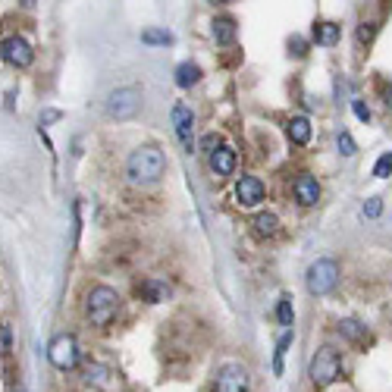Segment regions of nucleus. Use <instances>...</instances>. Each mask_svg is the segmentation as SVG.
Here are the masks:
<instances>
[{"mask_svg":"<svg viewBox=\"0 0 392 392\" xmlns=\"http://www.w3.org/2000/svg\"><path fill=\"white\" fill-rule=\"evenodd\" d=\"M139 295L145 298V301H151V304H160V301L170 298V285H166L164 279H145V283L139 285Z\"/></svg>","mask_w":392,"mask_h":392,"instance_id":"obj_14","label":"nucleus"},{"mask_svg":"<svg viewBox=\"0 0 392 392\" xmlns=\"http://www.w3.org/2000/svg\"><path fill=\"white\" fill-rule=\"evenodd\" d=\"M201 148H204V151H217V148H220V135H204V139H201Z\"/></svg>","mask_w":392,"mask_h":392,"instance_id":"obj_31","label":"nucleus"},{"mask_svg":"<svg viewBox=\"0 0 392 392\" xmlns=\"http://www.w3.org/2000/svg\"><path fill=\"white\" fill-rule=\"evenodd\" d=\"M170 120H173V132H176L179 145L191 154L195 151V116H191V110L185 107V104H176L173 113H170Z\"/></svg>","mask_w":392,"mask_h":392,"instance_id":"obj_9","label":"nucleus"},{"mask_svg":"<svg viewBox=\"0 0 392 392\" xmlns=\"http://www.w3.org/2000/svg\"><path fill=\"white\" fill-rule=\"evenodd\" d=\"M354 38H358L361 47H367L373 38H377V22H361L358 32H354Z\"/></svg>","mask_w":392,"mask_h":392,"instance_id":"obj_23","label":"nucleus"},{"mask_svg":"<svg viewBox=\"0 0 392 392\" xmlns=\"http://www.w3.org/2000/svg\"><path fill=\"white\" fill-rule=\"evenodd\" d=\"M139 110H141V91L135 88V85H126V88L110 91L107 116H113V120H132Z\"/></svg>","mask_w":392,"mask_h":392,"instance_id":"obj_5","label":"nucleus"},{"mask_svg":"<svg viewBox=\"0 0 392 392\" xmlns=\"http://www.w3.org/2000/svg\"><path fill=\"white\" fill-rule=\"evenodd\" d=\"M285 132H289L292 145H308V141H311V123H308V116H292L289 126H285Z\"/></svg>","mask_w":392,"mask_h":392,"instance_id":"obj_17","label":"nucleus"},{"mask_svg":"<svg viewBox=\"0 0 392 392\" xmlns=\"http://www.w3.org/2000/svg\"><path fill=\"white\" fill-rule=\"evenodd\" d=\"M60 116H63L60 110H47V113H41V126H47V123H57Z\"/></svg>","mask_w":392,"mask_h":392,"instance_id":"obj_33","label":"nucleus"},{"mask_svg":"<svg viewBox=\"0 0 392 392\" xmlns=\"http://www.w3.org/2000/svg\"><path fill=\"white\" fill-rule=\"evenodd\" d=\"M207 160H210V170H214V176H233V170H235V151L233 148H217V151H210L207 154Z\"/></svg>","mask_w":392,"mask_h":392,"instance_id":"obj_12","label":"nucleus"},{"mask_svg":"<svg viewBox=\"0 0 392 392\" xmlns=\"http://www.w3.org/2000/svg\"><path fill=\"white\" fill-rule=\"evenodd\" d=\"M379 97L386 107H392V82H379Z\"/></svg>","mask_w":392,"mask_h":392,"instance_id":"obj_32","label":"nucleus"},{"mask_svg":"<svg viewBox=\"0 0 392 392\" xmlns=\"http://www.w3.org/2000/svg\"><path fill=\"white\" fill-rule=\"evenodd\" d=\"M164 170H166V157H164V151L154 148V145L135 148V151L129 154V160H126V173H129V179H132L135 185L157 182V179L164 176Z\"/></svg>","mask_w":392,"mask_h":392,"instance_id":"obj_1","label":"nucleus"},{"mask_svg":"<svg viewBox=\"0 0 392 392\" xmlns=\"http://www.w3.org/2000/svg\"><path fill=\"white\" fill-rule=\"evenodd\" d=\"M392 173V154H383V157L377 160V166H373V176L377 179H386Z\"/></svg>","mask_w":392,"mask_h":392,"instance_id":"obj_25","label":"nucleus"},{"mask_svg":"<svg viewBox=\"0 0 392 392\" xmlns=\"http://www.w3.org/2000/svg\"><path fill=\"white\" fill-rule=\"evenodd\" d=\"M22 7H26V10H32V7H35V0H22Z\"/></svg>","mask_w":392,"mask_h":392,"instance_id":"obj_34","label":"nucleus"},{"mask_svg":"<svg viewBox=\"0 0 392 392\" xmlns=\"http://www.w3.org/2000/svg\"><path fill=\"white\" fill-rule=\"evenodd\" d=\"M235 201L239 207H258L264 201V182L258 176H242L235 182Z\"/></svg>","mask_w":392,"mask_h":392,"instance_id":"obj_10","label":"nucleus"},{"mask_svg":"<svg viewBox=\"0 0 392 392\" xmlns=\"http://www.w3.org/2000/svg\"><path fill=\"white\" fill-rule=\"evenodd\" d=\"M292 191H295V201L301 204V207H314V204L320 201V182H317L314 176H308V173H301V176L292 182Z\"/></svg>","mask_w":392,"mask_h":392,"instance_id":"obj_11","label":"nucleus"},{"mask_svg":"<svg viewBox=\"0 0 392 392\" xmlns=\"http://www.w3.org/2000/svg\"><path fill=\"white\" fill-rule=\"evenodd\" d=\"M47 358H51V364L57 367V370H72V367L79 364V345L72 336H57V339L47 345Z\"/></svg>","mask_w":392,"mask_h":392,"instance_id":"obj_6","label":"nucleus"},{"mask_svg":"<svg viewBox=\"0 0 392 392\" xmlns=\"http://www.w3.org/2000/svg\"><path fill=\"white\" fill-rule=\"evenodd\" d=\"M254 233H258L260 239H273V235L279 233V217L270 214V210H260V214L254 217Z\"/></svg>","mask_w":392,"mask_h":392,"instance_id":"obj_18","label":"nucleus"},{"mask_svg":"<svg viewBox=\"0 0 392 392\" xmlns=\"http://www.w3.org/2000/svg\"><path fill=\"white\" fill-rule=\"evenodd\" d=\"M198 79H201V66H195V63H182L176 70V85L179 88H191Z\"/></svg>","mask_w":392,"mask_h":392,"instance_id":"obj_19","label":"nucleus"},{"mask_svg":"<svg viewBox=\"0 0 392 392\" xmlns=\"http://www.w3.org/2000/svg\"><path fill=\"white\" fill-rule=\"evenodd\" d=\"M276 320L283 323L285 329H292V320H295V311H292V298H279V304H276Z\"/></svg>","mask_w":392,"mask_h":392,"instance_id":"obj_22","label":"nucleus"},{"mask_svg":"<svg viewBox=\"0 0 392 392\" xmlns=\"http://www.w3.org/2000/svg\"><path fill=\"white\" fill-rule=\"evenodd\" d=\"M289 54H292V57H298V60L308 57V41L298 38V35H292V38H289Z\"/></svg>","mask_w":392,"mask_h":392,"instance_id":"obj_24","label":"nucleus"},{"mask_svg":"<svg viewBox=\"0 0 392 392\" xmlns=\"http://www.w3.org/2000/svg\"><path fill=\"white\" fill-rule=\"evenodd\" d=\"M210 3H226V0H210Z\"/></svg>","mask_w":392,"mask_h":392,"instance_id":"obj_35","label":"nucleus"},{"mask_svg":"<svg viewBox=\"0 0 392 392\" xmlns=\"http://www.w3.org/2000/svg\"><path fill=\"white\" fill-rule=\"evenodd\" d=\"M339 35H342V29L336 26V22H327V19L314 22V29H311V38H314L320 47H333L336 41H339Z\"/></svg>","mask_w":392,"mask_h":392,"instance_id":"obj_13","label":"nucleus"},{"mask_svg":"<svg viewBox=\"0 0 392 392\" xmlns=\"http://www.w3.org/2000/svg\"><path fill=\"white\" fill-rule=\"evenodd\" d=\"M364 214L367 217H379L383 214V201H379V198H370V201L364 204Z\"/></svg>","mask_w":392,"mask_h":392,"instance_id":"obj_30","label":"nucleus"},{"mask_svg":"<svg viewBox=\"0 0 392 392\" xmlns=\"http://www.w3.org/2000/svg\"><path fill=\"white\" fill-rule=\"evenodd\" d=\"M235 32H239V26H235L233 16H220V19H214V41L217 45H233L235 41Z\"/></svg>","mask_w":392,"mask_h":392,"instance_id":"obj_16","label":"nucleus"},{"mask_svg":"<svg viewBox=\"0 0 392 392\" xmlns=\"http://www.w3.org/2000/svg\"><path fill=\"white\" fill-rule=\"evenodd\" d=\"M141 41H145V45H173V35L166 32V29H145V32H141Z\"/></svg>","mask_w":392,"mask_h":392,"instance_id":"obj_21","label":"nucleus"},{"mask_svg":"<svg viewBox=\"0 0 392 392\" xmlns=\"http://www.w3.org/2000/svg\"><path fill=\"white\" fill-rule=\"evenodd\" d=\"M251 379H248V370L242 364H223L217 370V379H214V389L217 392H248Z\"/></svg>","mask_w":392,"mask_h":392,"instance_id":"obj_8","label":"nucleus"},{"mask_svg":"<svg viewBox=\"0 0 392 392\" xmlns=\"http://www.w3.org/2000/svg\"><path fill=\"white\" fill-rule=\"evenodd\" d=\"M88 383H95V386L107 383V367H88Z\"/></svg>","mask_w":392,"mask_h":392,"instance_id":"obj_28","label":"nucleus"},{"mask_svg":"<svg viewBox=\"0 0 392 392\" xmlns=\"http://www.w3.org/2000/svg\"><path fill=\"white\" fill-rule=\"evenodd\" d=\"M116 311H120V295H116V289H110V285H95V289L88 292V298H85V317H88L95 327H107L116 317Z\"/></svg>","mask_w":392,"mask_h":392,"instance_id":"obj_2","label":"nucleus"},{"mask_svg":"<svg viewBox=\"0 0 392 392\" xmlns=\"http://www.w3.org/2000/svg\"><path fill=\"white\" fill-rule=\"evenodd\" d=\"M339 373H342V358H339V352H336V348L323 345L320 352L311 358L308 377H311V383H314L317 389H327L329 383H336V379H339Z\"/></svg>","mask_w":392,"mask_h":392,"instance_id":"obj_3","label":"nucleus"},{"mask_svg":"<svg viewBox=\"0 0 392 392\" xmlns=\"http://www.w3.org/2000/svg\"><path fill=\"white\" fill-rule=\"evenodd\" d=\"M339 333L345 336L348 342H354V345H370V333H367V327L358 320H339Z\"/></svg>","mask_w":392,"mask_h":392,"instance_id":"obj_15","label":"nucleus"},{"mask_svg":"<svg viewBox=\"0 0 392 392\" xmlns=\"http://www.w3.org/2000/svg\"><path fill=\"white\" fill-rule=\"evenodd\" d=\"M358 151V145H354V139L348 132H339V154H345V157H352V154Z\"/></svg>","mask_w":392,"mask_h":392,"instance_id":"obj_27","label":"nucleus"},{"mask_svg":"<svg viewBox=\"0 0 392 392\" xmlns=\"http://www.w3.org/2000/svg\"><path fill=\"white\" fill-rule=\"evenodd\" d=\"M0 57L7 60L13 70H29L32 60H35V51H32V45H29L26 38L13 35V38H7L3 45H0Z\"/></svg>","mask_w":392,"mask_h":392,"instance_id":"obj_7","label":"nucleus"},{"mask_svg":"<svg viewBox=\"0 0 392 392\" xmlns=\"http://www.w3.org/2000/svg\"><path fill=\"white\" fill-rule=\"evenodd\" d=\"M336 283H339V264H336V260L320 258V260H314V264L308 267L304 285H308V292H311L314 298L329 295V292L336 289Z\"/></svg>","mask_w":392,"mask_h":392,"instance_id":"obj_4","label":"nucleus"},{"mask_svg":"<svg viewBox=\"0 0 392 392\" xmlns=\"http://www.w3.org/2000/svg\"><path fill=\"white\" fill-rule=\"evenodd\" d=\"M352 110H354V116H358L361 123H370V110H367L364 101H352Z\"/></svg>","mask_w":392,"mask_h":392,"instance_id":"obj_29","label":"nucleus"},{"mask_svg":"<svg viewBox=\"0 0 392 392\" xmlns=\"http://www.w3.org/2000/svg\"><path fill=\"white\" fill-rule=\"evenodd\" d=\"M289 345H292V329H285L283 339L276 342V354H273V373H283V358H285V352H289Z\"/></svg>","mask_w":392,"mask_h":392,"instance_id":"obj_20","label":"nucleus"},{"mask_svg":"<svg viewBox=\"0 0 392 392\" xmlns=\"http://www.w3.org/2000/svg\"><path fill=\"white\" fill-rule=\"evenodd\" d=\"M10 348H13V329L0 323V354H10Z\"/></svg>","mask_w":392,"mask_h":392,"instance_id":"obj_26","label":"nucleus"}]
</instances>
